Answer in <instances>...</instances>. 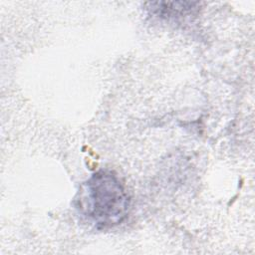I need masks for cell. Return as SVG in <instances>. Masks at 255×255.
Returning <instances> with one entry per match:
<instances>
[{
    "label": "cell",
    "instance_id": "cell-1",
    "mask_svg": "<svg viewBox=\"0 0 255 255\" xmlns=\"http://www.w3.org/2000/svg\"><path fill=\"white\" fill-rule=\"evenodd\" d=\"M75 205L98 229H107L128 217L129 197L113 171L99 170L81 184Z\"/></svg>",
    "mask_w": 255,
    "mask_h": 255
},
{
    "label": "cell",
    "instance_id": "cell-2",
    "mask_svg": "<svg viewBox=\"0 0 255 255\" xmlns=\"http://www.w3.org/2000/svg\"><path fill=\"white\" fill-rule=\"evenodd\" d=\"M146 7L152 15L165 19L185 17L197 10V2H148Z\"/></svg>",
    "mask_w": 255,
    "mask_h": 255
}]
</instances>
